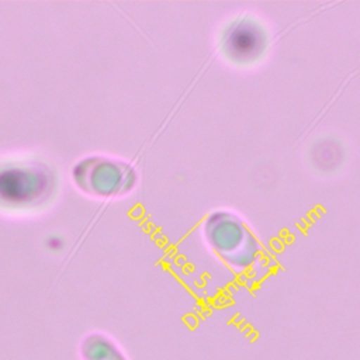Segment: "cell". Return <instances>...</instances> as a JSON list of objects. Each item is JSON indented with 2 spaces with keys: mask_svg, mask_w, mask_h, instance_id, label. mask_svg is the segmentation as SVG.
I'll use <instances>...</instances> for the list:
<instances>
[{
  "mask_svg": "<svg viewBox=\"0 0 360 360\" xmlns=\"http://www.w3.org/2000/svg\"><path fill=\"white\" fill-rule=\"evenodd\" d=\"M56 173L42 159L13 158L0 162V210L27 212L55 194Z\"/></svg>",
  "mask_w": 360,
  "mask_h": 360,
  "instance_id": "6da1fadb",
  "label": "cell"
},
{
  "mask_svg": "<svg viewBox=\"0 0 360 360\" xmlns=\"http://www.w3.org/2000/svg\"><path fill=\"white\" fill-rule=\"evenodd\" d=\"M201 233L210 250L235 271L252 270L263 248L248 222L233 211L215 210L202 224Z\"/></svg>",
  "mask_w": 360,
  "mask_h": 360,
  "instance_id": "7a4b0ae2",
  "label": "cell"
},
{
  "mask_svg": "<svg viewBox=\"0 0 360 360\" xmlns=\"http://www.w3.org/2000/svg\"><path fill=\"white\" fill-rule=\"evenodd\" d=\"M75 187L94 200H114L129 195L138 186L139 174L128 160L108 155H87L70 170Z\"/></svg>",
  "mask_w": 360,
  "mask_h": 360,
  "instance_id": "3957f363",
  "label": "cell"
},
{
  "mask_svg": "<svg viewBox=\"0 0 360 360\" xmlns=\"http://www.w3.org/2000/svg\"><path fill=\"white\" fill-rule=\"evenodd\" d=\"M267 45L264 28L252 21L242 18L229 25L222 38V51L229 60L245 63L262 56Z\"/></svg>",
  "mask_w": 360,
  "mask_h": 360,
  "instance_id": "277c9868",
  "label": "cell"
},
{
  "mask_svg": "<svg viewBox=\"0 0 360 360\" xmlns=\"http://www.w3.org/2000/svg\"><path fill=\"white\" fill-rule=\"evenodd\" d=\"M79 353L82 360H128L117 342L101 332L86 335L80 342Z\"/></svg>",
  "mask_w": 360,
  "mask_h": 360,
  "instance_id": "5b68a950",
  "label": "cell"
}]
</instances>
